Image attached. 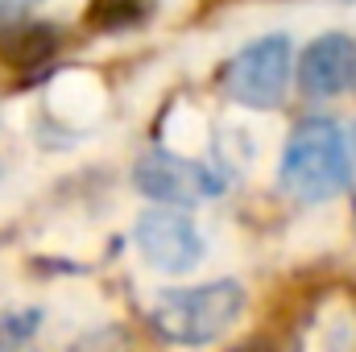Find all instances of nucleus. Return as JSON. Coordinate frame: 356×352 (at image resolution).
Wrapping results in <instances>:
<instances>
[{
    "label": "nucleus",
    "instance_id": "f257e3e1",
    "mask_svg": "<svg viewBox=\"0 0 356 352\" xmlns=\"http://www.w3.org/2000/svg\"><path fill=\"white\" fill-rule=\"evenodd\" d=\"M348 182H353V154L344 129L327 116L302 120L282 150V191L294 195L298 203H323L348 191Z\"/></svg>",
    "mask_w": 356,
    "mask_h": 352
},
{
    "label": "nucleus",
    "instance_id": "f03ea898",
    "mask_svg": "<svg viewBox=\"0 0 356 352\" xmlns=\"http://www.w3.org/2000/svg\"><path fill=\"white\" fill-rule=\"evenodd\" d=\"M245 311V290L241 282H203V286H186V290H166L158 298V307L149 311V323L162 340L170 344H211L220 340Z\"/></svg>",
    "mask_w": 356,
    "mask_h": 352
},
{
    "label": "nucleus",
    "instance_id": "7ed1b4c3",
    "mask_svg": "<svg viewBox=\"0 0 356 352\" xmlns=\"http://www.w3.org/2000/svg\"><path fill=\"white\" fill-rule=\"evenodd\" d=\"M290 58L286 33L257 38L224 67V91L245 108H277L290 88Z\"/></svg>",
    "mask_w": 356,
    "mask_h": 352
},
{
    "label": "nucleus",
    "instance_id": "20e7f679",
    "mask_svg": "<svg viewBox=\"0 0 356 352\" xmlns=\"http://www.w3.org/2000/svg\"><path fill=\"white\" fill-rule=\"evenodd\" d=\"M133 182L141 195L158 199V203H178V207H195V203H207L224 191V178L216 170H207L203 162H191V158H178V154H145L133 170Z\"/></svg>",
    "mask_w": 356,
    "mask_h": 352
},
{
    "label": "nucleus",
    "instance_id": "39448f33",
    "mask_svg": "<svg viewBox=\"0 0 356 352\" xmlns=\"http://www.w3.org/2000/svg\"><path fill=\"white\" fill-rule=\"evenodd\" d=\"M133 241H137L141 257L154 265V269H162V273H186V269H195L199 257H203L199 228L182 211H170V207L141 211V220L133 228Z\"/></svg>",
    "mask_w": 356,
    "mask_h": 352
},
{
    "label": "nucleus",
    "instance_id": "423d86ee",
    "mask_svg": "<svg viewBox=\"0 0 356 352\" xmlns=\"http://www.w3.org/2000/svg\"><path fill=\"white\" fill-rule=\"evenodd\" d=\"M298 88L311 99H332L356 88V38L323 33L298 58Z\"/></svg>",
    "mask_w": 356,
    "mask_h": 352
},
{
    "label": "nucleus",
    "instance_id": "0eeeda50",
    "mask_svg": "<svg viewBox=\"0 0 356 352\" xmlns=\"http://www.w3.org/2000/svg\"><path fill=\"white\" fill-rule=\"evenodd\" d=\"M54 50H58V33L50 25H25V29L0 33V63L13 71H33V67L50 63Z\"/></svg>",
    "mask_w": 356,
    "mask_h": 352
},
{
    "label": "nucleus",
    "instance_id": "6e6552de",
    "mask_svg": "<svg viewBox=\"0 0 356 352\" xmlns=\"http://www.w3.org/2000/svg\"><path fill=\"white\" fill-rule=\"evenodd\" d=\"M42 328V311H0V352H29Z\"/></svg>",
    "mask_w": 356,
    "mask_h": 352
},
{
    "label": "nucleus",
    "instance_id": "1a4fd4ad",
    "mask_svg": "<svg viewBox=\"0 0 356 352\" xmlns=\"http://www.w3.org/2000/svg\"><path fill=\"white\" fill-rule=\"evenodd\" d=\"M141 0H91L88 8V25L95 29H124L133 21H141Z\"/></svg>",
    "mask_w": 356,
    "mask_h": 352
},
{
    "label": "nucleus",
    "instance_id": "9d476101",
    "mask_svg": "<svg viewBox=\"0 0 356 352\" xmlns=\"http://www.w3.org/2000/svg\"><path fill=\"white\" fill-rule=\"evenodd\" d=\"M75 352H129V344H124V336H120L116 328H108V332L83 336V340L75 344Z\"/></svg>",
    "mask_w": 356,
    "mask_h": 352
},
{
    "label": "nucleus",
    "instance_id": "9b49d317",
    "mask_svg": "<svg viewBox=\"0 0 356 352\" xmlns=\"http://www.w3.org/2000/svg\"><path fill=\"white\" fill-rule=\"evenodd\" d=\"M33 4H42V0H0V25L13 21V17H21V13H29Z\"/></svg>",
    "mask_w": 356,
    "mask_h": 352
},
{
    "label": "nucleus",
    "instance_id": "f8f14e48",
    "mask_svg": "<svg viewBox=\"0 0 356 352\" xmlns=\"http://www.w3.org/2000/svg\"><path fill=\"white\" fill-rule=\"evenodd\" d=\"M241 352H269L266 344H249V349H241Z\"/></svg>",
    "mask_w": 356,
    "mask_h": 352
},
{
    "label": "nucleus",
    "instance_id": "ddd939ff",
    "mask_svg": "<svg viewBox=\"0 0 356 352\" xmlns=\"http://www.w3.org/2000/svg\"><path fill=\"white\" fill-rule=\"evenodd\" d=\"M353 150H356V129H353Z\"/></svg>",
    "mask_w": 356,
    "mask_h": 352
}]
</instances>
